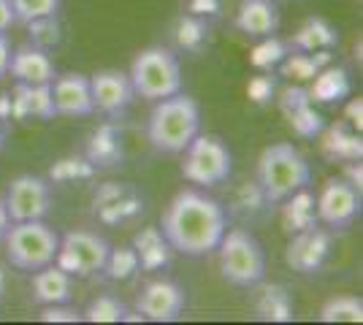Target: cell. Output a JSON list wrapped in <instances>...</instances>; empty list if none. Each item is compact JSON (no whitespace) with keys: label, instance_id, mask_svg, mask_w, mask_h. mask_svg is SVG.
<instances>
[{"label":"cell","instance_id":"6da1fadb","mask_svg":"<svg viewBox=\"0 0 363 325\" xmlns=\"http://www.w3.org/2000/svg\"><path fill=\"white\" fill-rule=\"evenodd\" d=\"M160 231L174 252L203 258L217 249L228 231V215L220 201L198 190H179L163 212Z\"/></svg>","mask_w":363,"mask_h":325},{"label":"cell","instance_id":"7a4b0ae2","mask_svg":"<svg viewBox=\"0 0 363 325\" xmlns=\"http://www.w3.org/2000/svg\"><path fill=\"white\" fill-rule=\"evenodd\" d=\"M201 133V108L184 93L155 101L147 120V139L163 155H182L184 147Z\"/></svg>","mask_w":363,"mask_h":325},{"label":"cell","instance_id":"3957f363","mask_svg":"<svg viewBox=\"0 0 363 325\" xmlns=\"http://www.w3.org/2000/svg\"><path fill=\"white\" fill-rule=\"evenodd\" d=\"M255 182L266 193L272 203L285 201L296 190L309 187L312 182V169L306 157L288 141H279L266 147L257 157V176Z\"/></svg>","mask_w":363,"mask_h":325},{"label":"cell","instance_id":"277c9868","mask_svg":"<svg viewBox=\"0 0 363 325\" xmlns=\"http://www.w3.org/2000/svg\"><path fill=\"white\" fill-rule=\"evenodd\" d=\"M128 76L136 98H144L150 103L182 93V65L177 55L166 47L141 49L130 62Z\"/></svg>","mask_w":363,"mask_h":325},{"label":"cell","instance_id":"5b68a950","mask_svg":"<svg viewBox=\"0 0 363 325\" xmlns=\"http://www.w3.org/2000/svg\"><path fill=\"white\" fill-rule=\"evenodd\" d=\"M217 255H220V277L233 287H255L266 277L263 244L244 228L223 233Z\"/></svg>","mask_w":363,"mask_h":325},{"label":"cell","instance_id":"8992f818","mask_svg":"<svg viewBox=\"0 0 363 325\" xmlns=\"http://www.w3.org/2000/svg\"><path fill=\"white\" fill-rule=\"evenodd\" d=\"M6 258L19 271H38L44 266L55 263V255L60 249V233L49 228L44 219L11 222L3 236Z\"/></svg>","mask_w":363,"mask_h":325},{"label":"cell","instance_id":"52a82bcc","mask_svg":"<svg viewBox=\"0 0 363 325\" xmlns=\"http://www.w3.org/2000/svg\"><path fill=\"white\" fill-rule=\"evenodd\" d=\"M182 176L198 187H217L228 182L233 171V155L228 144L214 133H198L196 139L184 147Z\"/></svg>","mask_w":363,"mask_h":325},{"label":"cell","instance_id":"ba28073f","mask_svg":"<svg viewBox=\"0 0 363 325\" xmlns=\"http://www.w3.org/2000/svg\"><path fill=\"white\" fill-rule=\"evenodd\" d=\"M108 241L92 231H68L60 236V249L55 255V263L71 277L87 279L104 271L108 258Z\"/></svg>","mask_w":363,"mask_h":325},{"label":"cell","instance_id":"9c48e42d","mask_svg":"<svg viewBox=\"0 0 363 325\" xmlns=\"http://www.w3.org/2000/svg\"><path fill=\"white\" fill-rule=\"evenodd\" d=\"M141 212H144V193L130 182H104L92 193V217L101 225L117 228L125 222H133L136 217H141Z\"/></svg>","mask_w":363,"mask_h":325},{"label":"cell","instance_id":"30bf717a","mask_svg":"<svg viewBox=\"0 0 363 325\" xmlns=\"http://www.w3.org/2000/svg\"><path fill=\"white\" fill-rule=\"evenodd\" d=\"M11 222H28V219H46L52 209V187L49 179L35 173H19L9 182L3 195Z\"/></svg>","mask_w":363,"mask_h":325},{"label":"cell","instance_id":"8fae6325","mask_svg":"<svg viewBox=\"0 0 363 325\" xmlns=\"http://www.w3.org/2000/svg\"><path fill=\"white\" fill-rule=\"evenodd\" d=\"M361 190L352 187L345 176H333L328 179L320 195L315 198L318 206V222L336 228V231H345L347 225H352L358 217H361Z\"/></svg>","mask_w":363,"mask_h":325},{"label":"cell","instance_id":"7c38bea8","mask_svg":"<svg viewBox=\"0 0 363 325\" xmlns=\"http://www.w3.org/2000/svg\"><path fill=\"white\" fill-rule=\"evenodd\" d=\"M187 307L184 287L171 279H155L144 285V290L136 298V314L150 323H174L179 320Z\"/></svg>","mask_w":363,"mask_h":325},{"label":"cell","instance_id":"4fadbf2b","mask_svg":"<svg viewBox=\"0 0 363 325\" xmlns=\"http://www.w3.org/2000/svg\"><path fill=\"white\" fill-rule=\"evenodd\" d=\"M90 93H92V106L95 111L106 114L111 120L122 117L128 106L133 103V84H130V76L120 71V68H104L98 74L90 76Z\"/></svg>","mask_w":363,"mask_h":325},{"label":"cell","instance_id":"5bb4252c","mask_svg":"<svg viewBox=\"0 0 363 325\" xmlns=\"http://www.w3.org/2000/svg\"><path fill=\"white\" fill-rule=\"evenodd\" d=\"M331 255V233L325 228H306V231L290 233L285 247V263L298 274H315L320 271Z\"/></svg>","mask_w":363,"mask_h":325},{"label":"cell","instance_id":"9a60e30c","mask_svg":"<svg viewBox=\"0 0 363 325\" xmlns=\"http://www.w3.org/2000/svg\"><path fill=\"white\" fill-rule=\"evenodd\" d=\"M52 103L55 114L62 117H87L95 111L90 93V76L84 74H62L52 81Z\"/></svg>","mask_w":363,"mask_h":325},{"label":"cell","instance_id":"2e32d148","mask_svg":"<svg viewBox=\"0 0 363 325\" xmlns=\"http://www.w3.org/2000/svg\"><path fill=\"white\" fill-rule=\"evenodd\" d=\"M9 74L14 76V81H22V84H52L57 76V68H55V60L49 57V52L33 44H22L11 49Z\"/></svg>","mask_w":363,"mask_h":325},{"label":"cell","instance_id":"e0dca14e","mask_svg":"<svg viewBox=\"0 0 363 325\" xmlns=\"http://www.w3.org/2000/svg\"><path fill=\"white\" fill-rule=\"evenodd\" d=\"M233 25L250 38H266V35H277L282 16L274 0H242L233 16Z\"/></svg>","mask_w":363,"mask_h":325},{"label":"cell","instance_id":"ac0fdd59","mask_svg":"<svg viewBox=\"0 0 363 325\" xmlns=\"http://www.w3.org/2000/svg\"><path fill=\"white\" fill-rule=\"evenodd\" d=\"M84 157L90 160L95 169H117L125 157V144H122V127L117 122H101L92 136L87 139Z\"/></svg>","mask_w":363,"mask_h":325},{"label":"cell","instance_id":"d6986e66","mask_svg":"<svg viewBox=\"0 0 363 325\" xmlns=\"http://www.w3.org/2000/svg\"><path fill=\"white\" fill-rule=\"evenodd\" d=\"M33 304L49 307V304H68L74 295V277L62 271L57 263H49L38 271H33L30 282Z\"/></svg>","mask_w":363,"mask_h":325},{"label":"cell","instance_id":"ffe728a7","mask_svg":"<svg viewBox=\"0 0 363 325\" xmlns=\"http://www.w3.org/2000/svg\"><path fill=\"white\" fill-rule=\"evenodd\" d=\"M11 106L14 120H52L55 103H52V84H22L16 81L11 90Z\"/></svg>","mask_w":363,"mask_h":325},{"label":"cell","instance_id":"44dd1931","mask_svg":"<svg viewBox=\"0 0 363 325\" xmlns=\"http://www.w3.org/2000/svg\"><path fill=\"white\" fill-rule=\"evenodd\" d=\"M130 247L136 249L141 271H160L174 261V247L168 244V239L157 225H144L141 231H136Z\"/></svg>","mask_w":363,"mask_h":325},{"label":"cell","instance_id":"7402d4cb","mask_svg":"<svg viewBox=\"0 0 363 325\" xmlns=\"http://www.w3.org/2000/svg\"><path fill=\"white\" fill-rule=\"evenodd\" d=\"M260 285V282H257ZM252 309H255V317L263 320V323H290L293 320V295L285 285L279 282H266L260 285L255 293V301H252Z\"/></svg>","mask_w":363,"mask_h":325},{"label":"cell","instance_id":"603a6c76","mask_svg":"<svg viewBox=\"0 0 363 325\" xmlns=\"http://www.w3.org/2000/svg\"><path fill=\"white\" fill-rule=\"evenodd\" d=\"M323 155L333 163H350V160H363V141L361 133L352 130L347 122H336L323 127Z\"/></svg>","mask_w":363,"mask_h":325},{"label":"cell","instance_id":"cb8c5ba5","mask_svg":"<svg viewBox=\"0 0 363 325\" xmlns=\"http://www.w3.org/2000/svg\"><path fill=\"white\" fill-rule=\"evenodd\" d=\"M309 90V98L312 103H325V106H336L342 103L345 98H350L352 93V81H350V74L342 68V65H325L318 76L312 79V84L306 87Z\"/></svg>","mask_w":363,"mask_h":325},{"label":"cell","instance_id":"d4e9b609","mask_svg":"<svg viewBox=\"0 0 363 325\" xmlns=\"http://www.w3.org/2000/svg\"><path fill=\"white\" fill-rule=\"evenodd\" d=\"M282 203V212H279V222H282V231L288 233H298L306 231V228H315L318 222V206H315V195L301 187L296 190L293 195H288Z\"/></svg>","mask_w":363,"mask_h":325},{"label":"cell","instance_id":"484cf974","mask_svg":"<svg viewBox=\"0 0 363 325\" xmlns=\"http://www.w3.org/2000/svg\"><path fill=\"white\" fill-rule=\"evenodd\" d=\"M336 44H339V33L323 16H309L288 41V47L293 52H323V49L333 52Z\"/></svg>","mask_w":363,"mask_h":325},{"label":"cell","instance_id":"4316f807","mask_svg":"<svg viewBox=\"0 0 363 325\" xmlns=\"http://www.w3.org/2000/svg\"><path fill=\"white\" fill-rule=\"evenodd\" d=\"M331 62L333 57L328 49H323V52H293L290 49L285 55V60L277 65V71L285 79H290V81H296V84H306Z\"/></svg>","mask_w":363,"mask_h":325},{"label":"cell","instance_id":"83f0119b","mask_svg":"<svg viewBox=\"0 0 363 325\" xmlns=\"http://www.w3.org/2000/svg\"><path fill=\"white\" fill-rule=\"evenodd\" d=\"M171 35H174V44H177L182 52H201V49L209 44V25H206V19L184 11V14L177 19Z\"/></svg>","mask_w":363,"mask_h":325},{"label":"cell","instance_id":"f1b7e54d","mask_svg":"<svg viewBox=\"0 0 363 325\" xmlns=\"http://www.w3.org/2000/svg\"><path fill=\"white\" fill-rule=\"evenodd\" d=\"M95 173H98V169H95L84 155H65L52 163V169H49V182H55V185L90 182Z\"/></svg>","mask_w":363,"mask_h":325},{"label":"cell","instance_id":"f546056e","mask_svg":"<svg viewBox=\"0 0 363 325\" xmlns=\"http://www.w3.org/2000/svg\"><path fill=\"white\" fill-rule=\"evenodd\" d=\"M269 206H272V201L266 198V193L260 190L257 182H244V185L233 193V198H230V215L242 217V219H255V217L263 215Z\"/></svg>","mask_w":363,"mask_h":325},{"label":"cell","instance_id":"4dcf8cb0","mask_svg":"<svg viewBox=\"0 0 363 325\" xmlns=\"http://www.w3.org/2000/svg\"><path fill=\"white\" fill-rule=\"evenodd\" d=\"M323 323H361L363 320V298L361 295H333L320 307Z\"/></svg>","mask_w":363,"mask_h":325},{"label":"cell","instance_id":"1f68e13d","mask_svg":"<svg viewBox=\"0 0 363 325\" xmlns=\"http://www.w3.org/2000/svg\"><path fill=\"white\" fill-rule=\"evenodd\" d=\"M25 28H28V35H30L28 44L44 49V52H52V49H57L62 44V25L57 14L30 19V22H25Z\"/></svg>","mask_w":363,"mask_h":325},{"label":"cell","instance_id":"d6a6232c","mask_svg":"<svg viewBox=\"0 0 363 325\" xmlns=\"http://www.w3.org/2000/svg\"><path fill=\"white\" fill-rule=\"evenodd\" d=\"M290 52L288 41L277 38V35H266L260 38L252 52H250V65L257 68V71H274L279 62L285 60V55Z\"/></svg>","mask_w":363,"mask_h":325},{"label":"cell","instance_id":"836d02e7","mask_svg":"<svg viewBox=\"0 0 363 325\" xmlns=\"http://www.w3.org/2000/svg\"><path fill=\"white\" fill-rule=\"evenodd\" d=\"M125 317H128V307L117 295H98L82 312V320L87 323H125Z\"/></svg>","mask_w":363,"mask_h":325},{"label":"cell","instance_id":"e575fe53","mask_svg":"<svg viewBox=\"0 0 363 325\" xmlns=\"http://www.w3.org/2000/svg\"><path fill=\"white\" fill-rule=\"evenodd\" d=\"M104 271H106L108 279L114 282H130L141 271L136 258V249L133 247H117V249H108V258L104 263Z\"/></svg>","mask_w":363,"mask_h":325},{"label":"cell","instance_id":"d590c367","mask_svg":"<svg viewBox=\"0 0 363 325\" xmlns=\"http://www.w3.org/2000/svg\"><path fill=\"white\" fill-rule=\"evenodd\" d=\"M285 122H288V127L298 139H315V136L323 133V127H325V120H323V114L315 108V103H306L298 111H293L290 117H285Z\"/></svg>","mask_w":363,"mask_h":325},{"label":"cell","instance_id":"8d00e7d4","mask_svg":"<svg viewBox=\"0 0 363 325\" xmlns=\"http://www.w3.org/2000/svg\"><path fill=\"white\" fill-rule=\"evenodd\" d=\"M11 8H14L16 22H30L38 16H49L60 11V0H11Z\"/></svg>","mask_w":363,"mask_h":325},{"label":"cell","instance_id":"74e56055","mask_svg":"<svg viewBox=\"0 0 363 325\" xmlns=\"http://www.w3.org/2000/svg\"><path fill=\"white\" fill-rule=\"evenodd\" d=\"M247 98L255 106H269L277 98V79L272 76V71H263L247 81Z\"/></svg>","mask_w":363,"mask_h":325},{"label":"cell","instance_id":"f35d334b","mask_svg":"<svg viewBox=\"0 0 363 325\" xmlns=\"http://www.w3.org/2000/svg\"><path fill=\"white\" fill-rule=\"evenodd\" d=\"M44 323H79L82 320V312L71 309L65 304H49V307H41V314H38Z\"/></svg>","mask_w":363,"mask_h":325},{"label":"cell","instance_id":"ab89813d","mask_svg":"<svg viewBox=\"0 0 363 325\" xmlns=\"http://www.w3.org/2000/svg\"><path fill=\"white\" fill-rule=\"evenodd\" d=\"M223 6L225 0H184V8L187 14H196L201 19H214V16L223 14Z\"/></svg>","mask_w":363,"mask_h":325},{"label":"cell","instance_id":"60d3db41","mask_svg":"<svg viewBox=\"0 0 363 325\" xmlns=\"http://www.w3.org/2000/svg\"><path fill=\"white\" fill-rule=\"evenodd\" d=\"M345 120L352 130H358L361 133L363 127V98H350L347 103H345Z\"/></svg>","mask_w":363,"mask_h":325},{"label":"cell","instance_id":"b9f144b4","mask_svg":"<svg viewBox=\"0 0 363 325\" xmlns=\"http://www.w3.org/2000/svg\"><path fill=\"white\" fill-rule=\"evenodd\" d=\"M345 179H347L352 187H358L361 190L363 187V166L361 160H350V163H345V173H342Z\"/></svg>","mask_w":363,"mask_h":325},{"label":"cell","instance_id":"7bdbcfd3","mask_svg":"<svg viewBox=\"0 0 363 325\" xmlns=\"http://www.w3.org/2000/svg\"><path fill=\"white\" fill-rule=\"evenodd\" d=\"M16 25L14 8H11V0H0V33H9Z\"/></svg>","mask_w":363,"mask_h":325},{"label":"cell","instance_id":"ee69618b","mask_svg":"<svg viewBox=\"0 0 363 325\" xmlns=\"http://www.w3.org/2000/svg\"><path fill=\"white\" fill-rule=\"evenodd\" d=\"M9 60H11V41L6 33H0V79L9 74Z\"/></svg>","mask_w":363,"mask_h":325},{"label":"cell","instance_id":"f6af8a7d","mask_svg":"<svg viewBox=\"0 0 363 325\" xmlns=\"http://www.w3.org/2000/svg\"><path fill=\"white\" fill-rule=\"evenodd\" d=\"M0 120L9 122L14 120V106H11V93H3L0 95Z\"/></svg>","mask_w":363,"mask_h":325},{"label":"cell","instance_id":"bcb514c9","mask_svg":"<svg viewBox=\"0 0 363 325\" xmlns=\"http://www.w3.org/2000/svg\"><path fill=\"white\" fill-rule=\"evenodd\" d=\"M9 225H11V217H9V209H6V201L0 198V239L6 236V231H9Z\"/></svg>","mask_w":363,"mask_h":325},{"label":"cell","instance_id":"7dc6e473","mask_svg":"<svg viewBox=\"0 0 363 325\" xmlns=\"http://www.w3.org/2000/svg\"><path fill=\"white\" fill-rule=\"evenodd\" d=\"M6 285H9V274H6V268L0 266V298H3V293H6Z\"/></svg>","mask_w":363,"mask_h":325},{"label":"cell","instance_id":"c3c4849f","mask_svg":"<svg viewBox=\"0 0 363 325\" xmlns=\"http://www.w3.org/2000/svg\"><path fill=\"white\" fill-rule=\"evenodd\" d=\"M3 144H6V122L0 120V147H3Z\"/></svg>","mask_w":363,"mask_h":325}]
</instances>
